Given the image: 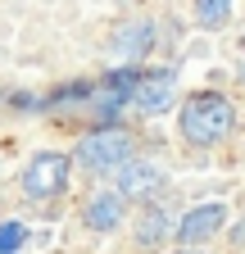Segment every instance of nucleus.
Returning a JSON list of instances; mask_svg holds the SVG:
<instances>
[{"instance_id":"nucleus-5","label":"nucleus","mask_w":245,"mask_h":254,"mask_svg":"<svg viewBox=\"0 0 245 254\" xmlns=\"http://www.w3.org/2000/svg\"><path fill=\"white\" fill-rule=\"evenodd\" d=\"M223 227H227V209L223 204H200V209H191L186 218L177 222V241L182 245H200L209 236H218Z\"/></svg>"},{"instance_id":"nucleus-8","label":"nucleus","mask_w":245,"mask_h":254,"mask_svg":"<svg viewBox=\"0 0 245 254\" xmlns=\"http://www.w3.org/2000/svg\"><path fill=\"white\" fill-rule=\"evenodd\" d=\"M86 227L91 232H118L122 227V190H100V195H91Z\"/></svg>"},{"instance_id":"nucleus-6","label":"nucleus","mask_w":245,"mask_h":254,"mask_svg":"<svg viewBox=\"0 0 245 254\" xmlns=\"http://www.w3.org/2000/svg\"><path fill=\"white\" fill-rule=\"evenodd\" d=\"M132 232H136L141 245H164L168 236H177V222L168 218L164 204H150V200H145V209L136 213V227H132Z\"/></svg>"},{"instance_id":"nucleus-10","label":"nucleus","mask_w":245,"mask_h":254,"mask_svg":"<svg viewBox=\"0 0 245 254\" xmlns=\"http://www.w3.org/2000/svg\"><path fill=\"white\" fill-rule=\"evenodd\" d=\"M195 18H200V27H209V32L227 27V18H232V0H195Z\"/></svg>"},{"instance_id":"nucleus-7","label":"nucleus","mask_w":245,"mask_h":254,"mask_svg":"<svg viewBox=\"0 0 245 254\" xmlns=\"http://www.w3.org/2000/svg\"><path fill=\"white\" fill-rule=\"evenodd\" d=\"M150 46H155V27H150L145 18L122 23V27L114 32V41H109V50H118V59H141Z\"/></svg>"},{"instance_id":"nucleus-4","label":"nucleus","mask_w":245,"mask_h":254,"mask_svg":"<svg viewBox=\"0 0 245 254\" xmlns=\"http://www.w3.org/2000/svg\"><path fill=\"white\" fill-rule=\"evenodd\" d=\"M118 190L127 200H155L164 190V168L159 164H145V159H132V164L118 168Z\"/></svg>"},{"instance_id":"nucleus-9","label":"nucleus","mask_w":245,"mask_h":254,"mask_svg":"<svg viewBox=\"0 0 245 254\" xmlns=\"http://www.w3.org/2000/svg\"><path fill=\"white\" fill-rule=\"evenodd\" d=\"M132 105L141 109V114H164L168 105H173V77H145L136 91H132Z\"/></svg>"},{"instance_id":"nucleus-12","label":"nucleus","mask_w":245,"mask_h":254,"mask_svg":"<svg viewBox=\"0 0 245 254\" xmlns=\"http://www.w3.org/2000/svg\"><path fill=\"white\" fill-rule=\"evenodd\" d=\"M177 254H200V250H195V245H186V250H177Z\"/></svg>"},{"instance_id":"nucleus-11","label":"nucleus","mask_w":245,"mask_h":254,"mask_svg":"<svg viewBox=\"0 0 245 254\" xmlns=\"http://www.w3.org/2000/svg\"><path fill=\"white\" fill-rule=\"evenodd\" d=\"M27 245V222H0V254H14Z\"/></svg>"},{"instance_id":"nucleus-2","label":"nucleus","mask_w":245,"mask_h":254,"mask_svg":"<svg viewBox=\"0 0 245 254\" xmlns=\"http://www.w3.org/2000/svg\"><path fill=\"white\" fill-rule=\"evenodd\" d=\"M132 136L122 127H100V132H86L73 150V159L86 173H118L122 164H132Z\"/></svg>"},{"instance_id":"nucleus-1","label":"nucleus","mask_w":245,"mask_h":254,"mask_svg":"<svg viewBox=\"0 0 245 254\" xmlns=\"http://www.w3.org/2000/svg\"><path fill=\"white\" fill-rule=\"evenodd\" d=\"M232 127H236V109L223 95H191V100L182 105V136L191 145H200V150L227 141Z\"/></svg>"},{"instance_id":"nucleus-3","label":"nucleus","mask_w":245,"mask_h":254,"mask_svg":"<svg viewBox=\"0 0 245 254\" xmlns=\"http://www.w3.org/2000/svg\"><path fill=\"white\" fill-rule=\"evenodd\" d=\"M68 168H73V159L59 154V150L32 154V159H27V168H23V190H27V200H50V195H59V190L68 186Z\"/></svg>"}]
</instances>
